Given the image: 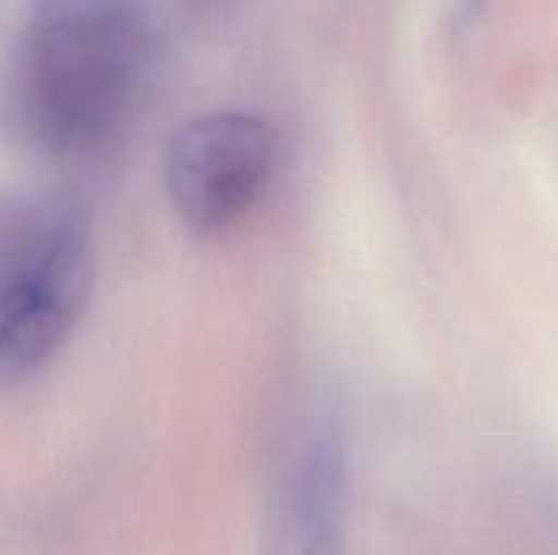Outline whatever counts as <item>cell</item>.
<instances>
[{
    "label": "cell",
    "instance_id": "2",
    "mask_svg": "<svg viewBox=\"0 0 558 555\" xmlns=\"http://www.w3.org/2000/svg\"><path fill=\"white\" fill-rule=\"evenodd\" d=\"M93 283V229L76 205H38L0 234V386L22 384L60 351Z\"/></svg>",
    "mask_w": 558,
    "mask_h": 555
},
{
    "label": "cell",
    "instance_id": "1",
    "mask_svg": "<svg viewBox=\"0 0 558 555\" xmlns=\"http://www.w3.org/2000/svg\"><path fill=\"white\" fill-rule=\"evenodd\" d=\"M150 65L142 0H33L11 76L16 128L52 156H96L134 120Z\"/></svg>",
    "mask_w": 558,
    "mask_h": 555
},
{
    "label": "cell",
    "instance_id": "4",
    "mask_svg": "<svg viewBox=\"0 0 558 555\" xmlns=\"http://www.w3.org/2000/svg\"><path fill=\"white\" fill-rule=\"evenodd\" d=\"M347 435L314 414L289 433L267 479L262 555H347Z\"/></svg>",
    "mask_w": 558,
    "mask_h": 555
},
{
    "label": "cell",
    "instance_id": "3",
    "mask_svg": "<svg viewBox=\"0 0 558 555\" xmlns=\"http://www.w3.org/2000/svg\"><path fill=\"white\" fill-rule=\"evenodd\" d=\"M278 141L251 112H207L185 120L163 156L169 201L185 229L213 237L232 229L267 188Z\"/></svg>",
    "mask_w": 558,
    "mask_h": 555
}]
</instances>
